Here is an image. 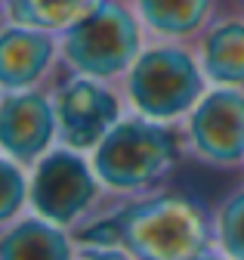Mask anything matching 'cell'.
Instances as JSON below:
<instances>
[{"mask_svg": "<svg viewBox=\"0 0 244 260\" xmlns=\"http://www.w3.org/2000/svg\"><path fill=\"white\" fill-rule=\"evenodd\" d=\"M114 217L117 245L136 260H195L210 248L207 211L179 192L133 202Z\"/></svg>", "mask_w": 244, "mask_h": 260, "instance_id": "cell-1", "label": "cell"}, {"mask_svg": "<svg viewBox=\"0 0 244 260\" xmlns=\"http://www.w3.org/2000/svg\"><path fill=\"white\" fill-rule=\"evenodd\" d=\"M179 161V140L151 118L117 121L93 149V171L114 192H139L158 183Z\"/></svg>", "mask_w": 244, "mask_h": 260, "instance_id": "cell-2", "label": "cell"}, {"mask_svg": "<svg viewBox=\"0 0 244 260\" xmlns=\"http://www.w3.org/2000/svg\"><path fill=\"white\" fill-rule=\"evenodd\" d=\"M59 53L71 72L114 81L130 72V65L142 53V22L124 4L105 0L65 31L59 41Z\"/></svg>", "mask_w": 244, "mask_h": 260, "instance_id": "cell-3", "label": "cell"}, {"mask_svg": "<svg viewBox=\"0 0 244 260\" xmlns=\"http://www.w3.org/2000/svg\"><path fill=\"white\" fill-rule=\"evenodd\" d=\"M204 65L176 44H158L136 56L127 72V96L139 115L173 121L204 96Z\"/></svg>", "mask_w": 244, "mask_h": 260, "instance_id": "cell-4", "label": "cell"}, {"mask_svg": "<svg viewBox=\"0 0 244 260\" xmlns=\"http://www.w3.org/2000/svg\"><path fill=\"white\" fill-rule=\"evenodd\" d=\"M99 177L74 149H53L37 158V168L31 174L28 199L37 217L71 226L77 223L99 199Z\"/></svg>", "mask_w": 244, "mask_h": 260, "instance_id": "cell-5", "label": "cell"}, {"mask_svg": "<svg viewBox=\"0 0 244 260\" xmlns=\"http://www.w3.org/2000/svg\"><path fill=\"white\" fill-rule=\"evenodd\" d=\"M189 146L210 165L244 161V90L217 84L201 96L189 115Z\"/></svg>", "mask_w": 244, "mask_h": 260, "instance_id": "cell-6", "label": "cell"}, {"mask_svg": "<svg viewBox=\"0 0 244 260\" xmlns=\"http://www.w3.org/2000/svg\"><path fill=\"white\" fill-rule=\"evenodd\" d=\"M117 115H120L117 96L99 78L74 75L56 93L59 140L74 152L96 149L102 137L117 124Z\"/></svg>", "mask_w": 244, "mask_h": 260, "instance_id": "cell-7", "label": "cell"}, {"mask_svg": "<svg viewBox=\"0 0 244 260\" xmlns=\"http://www.w3.org/2000/svg\"><path fill=\"white\" fill-rule=\"evenodd\" d=\"M53 137H59L56 103L50 96L28 87L13 90L0 100V149L13 161H37L47 155Z\"/></svg>", "mask_w": 244, "mask_h": 260, "instance_id": "cell-8", "label": "cell"}, {"mask_svg": "<svg viewBox=\"0 0 244 260\" xmlns=\"http://www.w3.org/2000/svg\"><path fill=\"white\" fill-rule=\"evenodd\" d=\"M59 53V41L50 31L19 22L0 25V90H28L44 81Z\"/></svg>", "mask_w": 244, "mask_h": 260, "instance_id": "cell-9", "label": "cell"}, {"mask_svg": "<svg viewBox=\"0 0 244 260\" xmlns=\"http://www.w3.org/2000/svg\"><path fill=\"white\" fill-rule=\"evenodd\" d=\"M0 260H74V248L65 226L28 217L0 236Z\"/></svg>", "mask_w": 244, "mask_h": 260, "instance_id": "cell-10", "label": "cell"}, {"mask_svg": "<svg viewBox=\"0 0 244 260\" xmlns=\"http://www.w3.org/2000/svg\"><path fill=\"white\" fill-rule=\"evenodd\" d=\"M201 65L213 84H244V19H220L201 35Z\"/></svg>", "mask_w": 244, "mask_h": 260, "instance_id": "cell-11", "label": "cell"}, {"mask_svg": "<svg viewBox=\"0 0 244 260\" xmlns=\"http://www.w3.org/2000/svg\"><path fill=\"white\" fill-rule=\"evenodd\" d=\"M217 0H133L139 22L158 38L182 41L207 28Z\"/></svg>", "mask_w": 244, "mask_h": 260, "instance_id": "cell-12", "label": "cell"}, {"mask_svg": "<svg viewBox=\"0 0 244 260\" xmlns=\"http://www.w3.org/2000/svg\"><path fill=\"white\" fill-rule=\"evenodd\" d=\"M102 4L105 0H10L4 13L10 22L40 28L50 35H65L71 25H77Z\"/></svg>", "mask_w": 244, "mask_h": 260, "instance_id": "cell-13", "label": "cell"}, {"mask_svg": "<svg viewBox=\"0 0 244 260\" xmlns=\"http://www.w3.org/2000/svg\"><path fill=\"white\" fill-rule=\"evenodd\" d=\"M217 242L229 260H244V189L232 192L223 202L217 220Z\"/></svg>", "mask_w": 244, "mask_h": 260, "instance_id": "cell-14", "label": "cell"}, {"mask_svg": "<svg viewBox=\"0 0 244 260\" xmlns=\"http://www.w3.org/2000/svg\"><path fill=\"white\" fill-rule=\"evenodd\" d=\"M28 199V183L19 165H13L10 155L0 158V226L10 223Z\"/></svg>", "mask_w": 244, "mask_h": 260, "instance_id": "cell-15", "label": "cell"}, {"mask_svg": "<svg viewBox=\"0 0 244 260\" xmlns=\"http://www.w3.org/2000/svg\"><path fill=\"white\" fill-rule=\"evenodd\" d=\"M80 260H136V257L120 245H111V248H84Z\"/></svg>", "mask_w": 244, "mask_h": 260, "instance_id": "cell-16", "label": "cell"}, {"mask_svg": "<svg viewBox=\"0 0 244 260\" xmlns=\"http://www.w3.org/2000/svg\"><path fill=\"white\" fill-rule=\"evenodd\" d=\"M195 260H229V257H226V254H223V257H217V254H201V257H195Z\"/></svg>", "mask_w": 244, "mask_h": 260, "instance_id": "cell-17", "label": "cell"}, {"mask_svg": "<svg viewBox=\"0 0 244 260\" xmlns=\"http://www.w3.org/2000/svg\"><path fill=\"white\" fill-rule=\"evenodd\" d=\"M7 4H10V0H0V10H7Z\"/></svg>", "mask_w": 244, "mask_h": 260, "instance_id": "cell-18", "label": "cell"}]
</instances>
